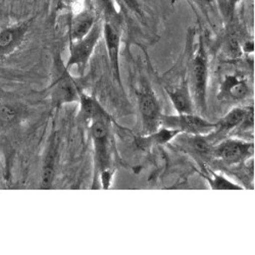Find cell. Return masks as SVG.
Listing matches in <instances>:
<instances>
[{
	"instance_id": "1",
	"label": "cell",
	"mask_w": 255,
	"mask_h": 255,
	"mask_svg": "<svg viewBox=\"0 0 255 255\" xmlns=\"http://www.w3.org/2000/svg\"><path fill=\"white\" fill-rule=\"evenodd\" d=\"M208 83V58L202 40L190 62L188 88L193 104L200 114L206 112V93Z\"/></svg>"
},
{
	"instance_id": "2",
	"label": "cell",
	"mask_w": 255,
	"mask_h": 255,
	"mask_svg": "<svg viewBox=\"0 0 255 255\" xmlns=\"http://www.w3.org/2000/svg\"><path fill=\"white\" fill-rule=\"evenodd\" d=\"M111 118H97L90 122V134L94 146L96 173H102L111 168Z\"/></svg>"
},
{
	"instance_id": "3",
	"label": "cell",
	"mask_w": 255,
	"mask_h": 255,
	"mask_svg": "<svg viewBox=\"0 0 255 255\" xmlns=\"http://www.w3.org/2000/svg\"><path fill=\"white\" fill-rule=\"evenodd\" d=\"M101 37L102 23L97 20L94 27L86 36L80 40L71 42L70 56L65 66L66 69L70 70L72 67H77L78 71L82 74L87 68Z\"/></svg>"
},
{
	"instance_id": "4",
	"label": "cell",
	"mask_w": 255,
	"mask_h": 255,
	"mask_svg": "<svg viewBox=\"0 0 255 255\" xmlns=\"http://www.w3.org/2000/svg\"><path fill=\"white\" fill-rule=\"evenodd\" d=\"M137 98L143 131L147 135L152 134L161 126L160 121L162 114L158 99L150 85L145 81L141 83L140 87L137 89Z\"/></svg>"
},
{
	"instance_id": "5",
	"label": "cell",
	"mask_w": 255,
	"mask_h": 255,
	"mask_svg": "<svg viewBox=\"0 0 255 255\" xmlns=\"http://www.w3.org/2000/svg\"><path fill=\"white\" fill-rule=\"evenodd\" d=\"M160 125L166 129L175 130L188 135H207L215 131L216 123L212 124L200 115L178 114L176 116H161Z\"/></svg>"
},
{
	"instance_id": "6",
	"label": "cell",
	"mask_w": 255,
	"mask_h": 255,
	"mask_svg": "<svg viewBox=\"0 0 255 255\" xmlns=\"http://www.w3.org/2000/svg\"><path fill=\"white\" fill-rule=\"evenodd\" d=\"M58 73L59 74L55 77L50 86V96L53 105L56 108H60L63 104L79 102L83 91L70 74L69 70L63 67Z\"/></svg>"
},
{
	"instance_id": "7",
	"label": "cell",
	"mask_w": 255,
	"mask_h": 255,
	"mask_svg": "<svg viewBox=\"0 0 255 255\" xmlns=\"http://www.w3.org/2000/svg\"><path fill=\"white\" fill-rule=\"evenodd\" d=\"M102 36L105 41L106 50H108L110 65L115 80L121 85L120 72V46H121V33L114 22L105 20L102 24Z\"/></svg>"
},
{
	"instance_id": "8",
	"label": "cell",
	"mask_w": 255,
	"mask_h": 255,
	"mask_svg": "<svg viewBox=\"0 0 255 255\" xmlns=\"http://www.w3.org/2000/svg\"><path fill=\"white\" fill-rule=\"evenodd\" d=\"M29 23L12 24L0 30V58L13 53L25 41L29 32Z\"/></svg>"
},
{
	"instance_id": "9",
	"label": "cell",
	"mask_w": 255,
	"mask_h": 255,
	"mask_svg": "<svg viewBox=\"0 0 255 255\" xmlns=\"http://www.w3.org/2000/svg\"><path fill=\"white\" fill-rule=\"evenodd\" d=\"M250 93L247 80L242 75L230 74L224 77L218 98L222 101H240L245 99Z\"/></svg>"
},
{
	"instance_id": "10",
	"label": "cell",
	"mask_w": 255,
	"mask_h": 255,
	"mask_svg": "<svg viewBox=\"0 0 255 255\" xmlns=\"http://www.w3.org/2000/svg\"><path fill=\"white\" fill-rule=\"evenodd\" d=\"M253 145L237 140H228L221 143L212 153L219 159L228 163H238L251 155Z\"/></svg>"
},
{
	"instance_id": "11",
	"label": "cell",
	"mask_w": 255,
	"mask_h": 255,
	"mask_svg": "<svg viewBox=\"0 0 255 255\" xmlns=\"http://www.w3.org/2000/svg\"><path fill=\"white\" fill-rule=\"evenodd\" d=\"M94 11L84 9L72 17L70 24V40L77 41L86 36L97 22Z\"/></svg>"
},
{
	"instance_id": "12",
	"label": "cell",
	"mask_w": 255,
	"mask_h": 255,
	"mask_svg": "<svg viewBox=\"0 0 255 255\" xmlns=\"http://www.w3.org/2000/svg\"><path fill=\"white\" fill-rule=\"evenodd\" d=\"M167 95L171 99L175 110L178 114H192L194 113V104L191 97L188 85L182 84L175 88H166Z\"/></svg>"
},
{
	"instance_id": "13",
	"label": "cell",
	"mask_w": 255,
	"mask_h": 255,
	"mask_svg": "<svg viewBox=\"0 0 255 255\" xmlns=\"http://www.w3.org/2000/svg\"><path fill=\"white\" fill-rule=\"evenodd\" d=\"M80 115L85 122H91L97 118H111L96 98L82 92L80 96Z\"/></svg>"
},
{
	"instance_id": "14",
	"label": "cell",
	"mask_w": 255,
	"mask_h": 255,
	"mask_svg": "<svg viewBox=\"0 0 255 255\" xmlns=\"http://www.w3.org/2000/svg\"><path fill=\"white\" fill-rule=\"evenodd\" d=\"M57 156V145L54 139L50 140L49 147L44 158L43 166H42V177H41V187L42 189H49L53 182L55 163Z\"/></svg>"
},
{
	"instance_id": "15",
	"label": "cell",
	"mask_w": 255,
	"mask_h": 255,
	"mask_svg": "<svg viewBox=\"0 0 255 255\" xmlns=\"http://www.w3.org/2000/svg\"><path fill=\"white\" fill-rule=\"evenodd\" d=\"M249 109H242V108H235L230 111L225 117H223L218 123H216V129L217 133H225L229 132L235 128L242 125L243 121L245 120Z\"/></svg>"
},
{
	"instance_id": "16",
	"label": "cell",
	"mask_w": 255,
	"mask_h": 255,
	"mask_svg": "<svg viewBox=\"0 0 255 255\" xmlns=\"http://www.w3.org/2000/svg\"><path fill=\"white\" fill-rule=\"evenodd\" d=\"M179 139L181 144L186 147L188 150L192 151L199 156H206L212 153V146L203 135L186 134L185 136H181Z\"/></svg>"
},
{
	"instance_id": "17",
	"label": "cell",
	"mask_w": 255,
	"mask_h": 255,
	"mask_svg": "<svg viewBox=\"0 0 255 255\" xmlns=\"http://www.w3.org/2000/svg\"><path fill=\"white\" fill-rule=\"evenodd\" d=\"M22 116L19 106L10 103H0V125L8 126L13 124Z\"/></svg>"
},
{
	"instance_id": "18",
	"label": "cell",
	"mask_w": 255,
	"mask_h": 255,
	"mask_svg": "<svg viewBox=\"0 0 255 255\" xmlns=\"http://www.w3.org/2000/svg\"><path fill=\"white\" fill-rule=\"evenodd\" d=\"M210 185L212 189H218V190H237L242 189L239 185L234 184L227 180L226 178L222 176H214L212 179H209Z\"/></svg>"
},
{
	"instance_id": "19",
	"label": "cell",
	"mask_w": 255,
	"mask_h": 255,
	"mask_svg": "<svg viewBox=\"0 0 255 255\" xmlns=\"http://www.w3.org/2000/svg\"><path fill=\"white\" fill-rule=\"evenodd\" d=\"M100 175V180H101V184L103 189H109L114 177V171L112 168L106 169V171L102 172L99 174Z\"/></svg>"
},
{
	"instance_id": "20",
	"label": "cell",
	"mask_w": 255,
	"mask_h": 255,
	"mask_svg": "<svg viewBox=\"0 0 255 255\" xmlns=\"http://www.w3.org/2000/svg\"><path fill=\"white\" fill-rule=\"evenodd\" d=\"M80 0H59L58 5L62 8H71L77 4Z\"/></svg>"
},
{
	"instance_id": "21",
	"label": "cell",
	"mask_w": 255,
	"mask_h": 255,
	"mask_svg": "<svg viewBox=\"0 0 255 255\" xmlns=\"http://www.w3.org/2000/svg\"><path fill=\"white\" fill-rule=\"evenodd\" d=\"M197 1H198L199 3H201V4L205 5V6H207V5H210V4L214 3L215 0H197Z\"/></svg>"
},
{
	"instance_id": "22",
	"label": "cell",
	"mask_w": 255,
	"mask_h": 255,
	"mask_svg": "<svg viewBox=\"0 0 255 255\" xmlns=\"http://www.w3.org/2000/svg\"><path fill=\"white\" fill-rule=\"evenodd\" d=\"M241 1V0H229V2H230V4L234 7V6H235L236 4H238L239 2Z\"/></svg>"
}]
</instances>
